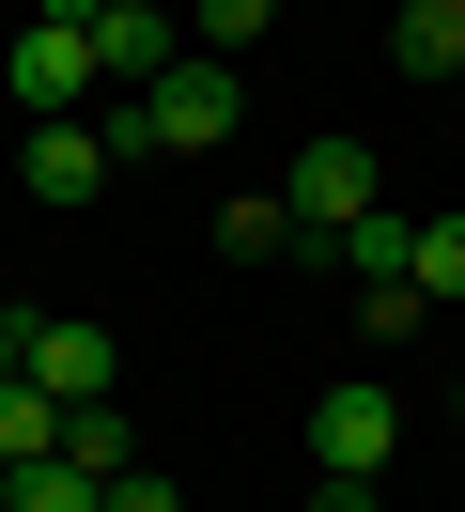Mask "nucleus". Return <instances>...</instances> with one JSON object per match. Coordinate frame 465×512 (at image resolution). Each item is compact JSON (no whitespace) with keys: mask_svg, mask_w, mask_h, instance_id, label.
Instances as JSON below:
<instances>
[{"mask_svg":"<svg viewBox=\"0 0 465 512\" xmlns=\"http://www.w3.org/2000/svg\"><path fill=\"white\" fill-rule=\"evenodd\" d=\"M16 357H31V311H0V388H16Z\"/></svg>","mask_w":465,"mask_h":512,"instance_id":"18","label":"nucleus"},{"mask_svg":"<svg viewBox=\"0 0 465 512\" xmlns=\"http://www.w3.org/2000/svg\"><path fill=\"white\" fill-rule=\"evenodd\" d=\"M264 32H279V0H186V47H202V63H248Z\"/></svg>","mask_w":465,"mask_h":512,"instance_id":"9","label":"nucleus"},{"mask_svg":"<svg viewBox=\"0 0 465 512\" xmlns=\"http://www.w3.org/2000/svg\"><path fill=\"white\" fill-rule=\"evenodd\" d=\"M78 47H93V78H124V94H140V78H171V63H186V16H155V0H93Z\"/></svg>","mask_w":465,"mask_h":512,"instance_id":"5","label":"nucleus"},{"mask_svg":"<svg viewBox=\"0 0 465 512\" xmlns=\"http://www.w3.org/2000/svg\"><path fill=\"white\" fill-rule=\"evenodd\" d=\"M279 16H295V0H279Z\"/></svg>","mask_w":465,"mask_h":512,"instance_id":"19","label":"nucleus"},{"mask_svg":"<svg viewBox=\"0 0 465 512\" xmlns=\"http://www.w3.org/2000/svg\"><path fill=\"white\" fill-rule=\"evenodd\" d=\"M62 466H93V481H109V466H140V450H124V404H62Z\"/></svg>","mask_w":465,"mask_h":512,"instance_id":"13","label":"nucleus"},{"mask_svg":"<svg viewBox=\"0 0 465 512\" xmlns=\"http://www.w3.org/2000/svg\"><path fill=\"white\" fill-rule=\"evenodd\" d=\"M233 109H248V63H202V47H186L171 78H140V94L109 109V140L124 156H202V140H233Z\"/></svg>","mask_w":465,"mask_h":512,"instance_id":"1","label":"nucleus"},{"mask_svg":"<svg viewBox=\"0 0 465 512\" xmlns=\"http://www.w3.org/2000/svg\"><path fill=\"white\" fill-rule=\"evenodd\" d=\"M16 373L47 388V404H109V388H124V342L93 311H31V357H16Z\"/></svg>","mask_w":465,"mask_h":512,"instance_id":"2","label":"nucleus"},{"mask_svg":"<svg viewBox=\"0 0 465 512\" xmlns=\"http://www.w3.org/2000/svg\"><path fill=\"white\" fill-rule=\"evenodd\" d=\"M403 280H419L434 311L465 295V202H450V218H419V233H403Z\"/></svg>","mask_w":465,"mask_h":512,"instance_id":"11","label":"nucleus"},{"mask_svg":"<svg viewBox=\"0 0 465 512\" xmlns=\"http://www.w3.org/2000/svg\"><path fill=\"white\" fill-rule=\"evenodd\" d=\"M31 202H93V187H109V109H78V125H31Z\"/></svg>","mask_w":465,"mask_h":512,"instance_id":"7","label":"nucleus"},{"mask_svg":"<svg viewBox=\"0 0 465 512\" xmlns=\"http://www.w3.org/2000/svg\"><path fill=\"white\" fill-rule=\"evenodd\" d=\"M47 435H62V404H47V388H0V481H16V466H47Z\"/></svg>","mask_w":465,"mask_h":512,"instance_id":"12","label":"nucleus"},{"mask_svg":"<svg viewBox=\"0 0 465 512\" xmlns=\"http://www.w3.org/2000/svg\"><path fill=\"white\" fill-rule=\"evenodd\" d=\"M93 497H109V481H93V466H62V450H47V466H16V481H0V512H93Z\"/></svg>","mask_w":465,"mask_h":512,"instance_id":"14","label":"nucleus"},{"mask_svg":"<svg viewBox=\"0 0 465 512\" xmlns=\"http://www.w3.org/2000/svg\"><path fill=\"white\" fill-rule=\"evenodd\" d=\"M279 202H295V233H326V249H341V233L372 218V156H357V140H310V156H295V187H279Z\"/></svg>","mask_w":465,"mask_h":512,"instance_id":"6","label":"nucleus"},{"mask_svg":"<svg viewBox=\"0 0 465 512\" xmlns=\"http://www.w3.org/2000/svg\"><path fill=\"white\" fill-rule=\"evenodd\" d=\"M357 311H372V342H419L434 295H419V280H357Z\"/></svg>","mask_w":465,"mask_h":512,"instance_id":"15","label":"nucleus"},{"mask_svg":"<svg viewBox=\"0 0 465 512\" xmlns=\"http://www.w3.org/2000/svg\"><path fill=\"white\" fill-rule=\"evenodd\" d=\"M217 249H233V264H279V249H310V233H295V202H279V187H248L233 218H217Z\"/></svg>","mask_w":465,"mask_h":512,"instance_id":"10","label":"nucleus"},{"mask_svg":"<svg viewBox=\"0 0 465 512\" xmlns=\"http://www.w3.org/2000/svg\"><path fill=\"white\" fill-rule=\"evenodd\" d=\"M93 512H186V481H171V466H109V497H93Z\"/></svg>","mask_w":465,"mask_h":512,"instance_id":"16","label":"nucleus"},{"mask_svg":"<svg viewBox=\"0 0 465 512\" xmlns=\"http://www.w3.org/2000/svg\"><path fill=\"white\" fill-rule=\"evenodd\" d=\"M388 450H403L388 388H326V404H310V481H388Z\"/></svg>","mask_w":465,"mask_h":512,"instance_id":"3","label":"nucleus"},{"mask_svg":"<svg viewBox=\"0 0 465 512\" xmlns=\"http://www.w3.org/2000/svg\"><path fill=\"white\" fill-rule=\"evenodd\" d=\"M0 94H16L31 125H78V109H93V47H78V32H47V16H31V32L0 47Z\"/></svg>","mask_w":465,"mask_h":512,"instance_id":"4","label":"nucleus"},{"mask_svg":"<svg viewBox=\"0 0 465 512\" xmlns=\"http://www.w3.org/2000/svg\"><path fill=\"white\" fill-rule=\"evenodd\" d=\"M310 512H372V481H310Z\"/></svg>","mask_w":465,"mask_h":512,"instance_id":"17","label":"nucleus"},{"mask_svg":"<svg viewBox=\"0 0 465 512\" xmlns=\"http://www.w3.org/2000/svg\"><path fill=\"white\" fill-rule=\"evenodd\" d=\"M388 63L403 78H465V0H403V16H388Z\"/></svg>","mask_w":465,"mask_h":512,"instance_id":"8","label":"nucleus"}]
</instances>
